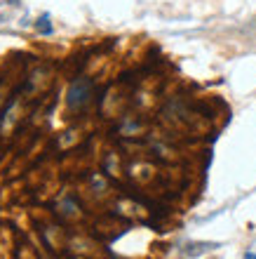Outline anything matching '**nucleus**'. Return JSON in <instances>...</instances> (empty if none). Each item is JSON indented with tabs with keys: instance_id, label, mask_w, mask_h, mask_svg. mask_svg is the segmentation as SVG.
Returning <instances> with one entry per match:
<instances>
[{
	"instance_id": "1",
	"label": "nucleus",
	"mask_w": 256,
	"mask_h": 259,
	"mask_svg": "<svg viewBox=\"0 0 256 259\" xmlns=\"http://www.w3.org/2000/svg\"><path fill=\"white\" fill-rule=\"evenodd\" d=\"M89 92H92V82L89 80L73 82L71 90H68V106H71V109H80V106H85V102L89 99Z\"/></svg>"
},
{
	"instance_id": "2",
	"label": "nucleus",
	"mask_w": 256,
	"mask_h": 259,
	"mask_svg": "<svg viewBox=\"0 0 256 259\" xmlns=\"http://www.w3.org/2000/svg\"><path fill=\"white\" fill-rule=\"evenodd\" d=\"M216 247H219V243H190V245L186 247V254L197 257V254L209 252V250H216Z\"/></svg>"
},
{
	"instance_id": "3",
	"label": "nucleus",
	"mask_w": 256,
	"mask_h": 259,
	"mask_svg": "<svg viewBox=\"0 0 256 259\" xmlns=\"http://www.w3.org/2000/svg\"><path fill=\"white\" fill-rule=\"evenodd\" d=\"M35 28L40 31L42 35H49L52 33V24H49V14H42L40 19H38V24H35Z\"/></svg>"
},
{
	"instance_id": "4",
	"label": "nucleus",
	"mask_w": 256,
	"mask_h": 259,
	"mask_svg": "<svg viewBox=\"0 0 256 259\" xmlns=\"http://www.w3.org/2000/svg\"><path fill=\"white\" fill-rule=\"evenodd\" d=\"M244 259H256V252H244Z\"/></svg>"
}]
</instances>
